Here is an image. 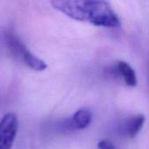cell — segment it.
Returning a JSON list of instances; mask_svg holds the SVG:
<instances>
[{
	"label": "cell",
	"instance_id": "1",
	"mask_svg": "<svg viewBox=\"0 0 149 149\" xmlns=\"http://www.w3.org/2000/svg\"><path fill=\"white\" fill-rule=\"evenodd\" d=\"M53 8L78 21H87L97 26L116 28L120 19L106 1H52Z\"/></svg>",
	"mask_w": 149,
	"mask_h": 149
},
{
	"label": "cell",
	"instance_id": "2",
	"mask_svg": "<svg viewBox=\"0 0 149 149\" xmlns=\"http://www.w3.org/2000/svg\"><path fill=\"white\" fill-rule=\"evenodd\" d=\"M4 40L8 50L17 60L21 61L31 70L42 72L47 68L46 63L32 54L20 38L11 31L6 32Z\"/></svg>",
	"mask_w": 149,
	"mask_h": 149
},
{
	"label": "cell",
	"instance_id": "3",
	"mask_svg": "<svg viewBox=\"0 0 149 149\" xmlns=\"http://www.w3.org/2000/svg\"><path fill=\"white\" fill-rule=\"evenodd\" d=\"M18 130V120L13 113L4 114L0 120V149H11Z\"/></svg>",
	"mask_w": 149,
	"mask_h": 149
},
{
	"label": "cell",
	"instance_id": "4",
	"mask_svg": "<svg viewBox=\"0 0 149 149\" xmlns=\"http://www.w3.org/2000/svg\"><path fill=\"white\" fill-rule=\"evenodd\" d=\"M92 121V113L86 108L78 110L70 119L64 121L63 127L66 130L73 131L87 127Z\"/></svg>",
	"mask_w": 149,
	"mask_h": 149
},
{
	"label": "cell",
	"instance_id": "5",
	"mask_svg": "<svg viewBox=\"0 0 149 149\" xmlns=\"http://www.w3.org/2000/svg\"><path fill=\"white\" fill-rule=\"evenodd\" d=\"M145 122V116L138 114L128 118L120 127V132L128 138L135 137L142 128Z\"/></svg>",
	"mask_w": 149,
	"mask_h": 149
},
{
	"label": "cell",
	"instance_id": "6",
	"mask_svg": "<svg viewBox=\"0 0 149 149\" xmlns=\"http://www.w3.org/2000/svg\"><path fill=\"white\" fill-rule=\"evenodd\" d=\"M117 72L122 76L124 81L127 86H135L137 84V78L134 70L131 67V65L125 61H119L117 63Z\"/></svg>",
	"mask_w": 149,
	"mask_h": 149
},
{
	"label": "cell",
	"instance_id": "7",
	"mask_svg": "<svg viewBox=\"0 0 149 149\" xmlns=\"http://www.w3.org/2000/svg\"><path fill=\"white\" fill-rule=\"evenodd\" d=\"M99 149H116L115 146L109 141H101L98 144Z\"/></svg>",
	"mask_w": 149,
	"mask_h": 149
}]
</instances>
